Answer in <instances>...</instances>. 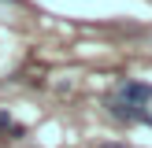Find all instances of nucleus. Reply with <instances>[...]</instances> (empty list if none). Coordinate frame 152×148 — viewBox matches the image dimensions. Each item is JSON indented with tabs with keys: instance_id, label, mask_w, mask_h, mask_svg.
<instances>
[{
	"instance_id": "1",
	"label": "nucleus",
	"mask_w": 152,
	"mask_h": 148,
	"mask_svg": "<svg viewBox=\"0 0 152 148\" xmlns=\"http://www.w3.org/2000/svg\"><path fill=\"white\" fill-rule=\"evenodd\" d=\"M115 100L134 104V107H145V104L152 100V85L148 81H123V85L115 89Z\"/></svg>"
},
{
	"instance_id": "2",
	"label": "nucleus",
	"mask_w": 152,
	"mask_h": 148,
	"mask_svg": "<svg viewBox=\"0 0 152 148\" xmlns=\"http://www.w3.org/2000/svg\"><path fill=\"white\" fill-rule=\"evenodd\" d=\"M108 111H111V115L119 118V122H148V126H152V115H148L145 107H134V104H123V100H115V96L108 100Z\"/></svg>"
}]
</instances>
